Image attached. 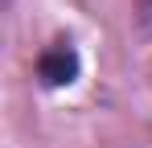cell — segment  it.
<instances>
[{
	"instance_id": "cell-1",
	"label": "cell",
	"mask_w": 152,
	"mask_h": 148,
	"mask_svg": "<svg viewBox=\"0 0 152 148\" xmlns=\"http://www.w3.org/2000/svg\"><path fill=\"white\" fill-rule=\"evenodd\" d=\"M37 74H41V82L45 86H62V82H70L78 74V58L70 45H53L41 53V62H37Z\"/></svg>"
}]
</instances>
